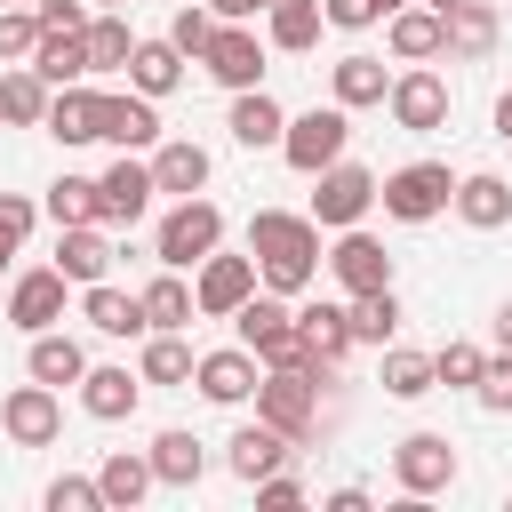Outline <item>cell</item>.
Returning <instances> with one entry per match:
<instances>
[{
  "instance_id": "d4e9b609",
  "label": "cell",
  "mask_w": 512,
  "mask_h": 512,
  "mask_svg": "<svg viewBox=\"0 0 512 512\" xmlns=\"http://www.w3.org/2000/svg\"><path fill=\"white\" fill-rule=\"evenodd\" d=\"M208 144H192V136H160L152 144V184L168 192V200H184V192H208Z\"/></svg>"
},
{
  "instance_id": "4dcf8cb0",
  "label": "cell",
  "mask_w": 512,
  "mask_h": 512,
  "mask_svg": "<svg viewBox=\"0 0 512 512\" xmlns=\"http://www.w3.org/2000/svg\"><path fill=\"white\" fill-rule=\"evenodd\" d=\"M128 88H136V96H152V104L184 88V56H176V40H168V32L128 48Z\"/></svg>"
},
{
  "instance_id": "2e32d148",
  "label": "cell",
  "mask_w": 512,
  "mask_h": 512,
  "mask_svg": "<svg viewBox=\"0 0 512 512\" xmlns=\"http://www.w3.org/2000/svg\"><path fill=\"white\" fill-rule=\"evenodd\" d=\"M96 200H104V232H112V224H144V208L160 200V184H152V160L120 152V160L96 176Z\"/></svg>"
},
{
  "instance_id": "7a4b0ae2",
  "label": "cell",
  "mask_w": 512,
  "mask_h": 512,
  "mask_svg": "<svg viewBox=\"0 0 512 512\" xmlns=\"http://www.w3.org/2000/svg\"><path fill=\"white\" fill-rule=\"evenodd\" d=\"M208 248H224V208H216L208 192H184V200L160 216V232H152V264H168V272H192Z\"/></svg>"
},
{
  "instance_id": "f1b7e54d",
  "label": "cell",
  "mask_w": 512,
  "mask_h": 512,
  "mask_svg": "<svg viewBox=\"0 0 512 512\" xmlns=\"http://www.w3.org/2000/svg\"><path fill=\"white\" fill-rule=\"evenodd\" d=\"M56 272H64L72 288L104 280V272H112V240H104V224H56Z\"/></svg>"
},
{
  "instance_id": "d590c367",
  "label": "cell",
  "mask_w": 512,
  "mask_h": 512,
  "mask_svg": "<svg viewBox=\"0 0 512 512\" xmlns=\"http://www.w3.org/2000/svg\"><path fill=\"white\" fill-rule=\"evenodd\" d=\"M344 312H352V344H376V352H384V344L400 336V320H408V312H400V288H368V296H344Z\"/></svg>"
},
{
  "instance_id": "74e56055",
  "label": "cell",
  "mask_w": 512,
  "mask_h": 512,
  "mask_svg": "<svg viewBox=\"0 0 512 512\" xmlns=\"http://www.w3.org/2000/svg\"><path fill=\"white\" fill-rule=\"evenodd\" d=\"M136 304H144V320H152V328H192V280H184V272H168V264L136 288Z\"/></svg>"
},
{
  "instance_id": "b9f144b4",
  "label": "cell",
  "mask_w": 512,
  "mask_h": 512,
  "mask_svg": "<svg viewBox=\"0 0 512 512\" xmlns=\"http://www.w3.org/2000/svg\"><path fill=\"white\" fill-rule=\"evenodd\" d=\"M480 368H488V352H480V344H464V336H448V344L432 352V384H448V392H472V384H480Z\"/></svg>"
},
{
  "instance_id": "83f0119b",
  "label": "cell",
  "mask_w": 512,
  "mask_h": 512,
  "mask_svg": "<svg viewBox=\"0 0 512 512\" xmlns=\"http://www.w3.org/2000/svg\"><path fill=\"white\" fill-rule=\"evenodd\" d=\"M440 24H448V56H456V64H480V56L496 48V32H504L496 0H448Z\"/></svg>"
},
{
  "instance_id": "bcb514c9",
  "label": "cell",
  "mask_w": 512,
  "mask_h": 512,
  "mask_svg": "<svg viewBox=\"0 0 512 512\" xmlns=\"http://www.w3.org/2000/svg\"><path fill=\"white\" fill-rule=\"evenodd\" d=\"M472 400H480L488 416H512V352H488V368H480Z\"/></svg>"
},
{
  "instance_id": "ffe728a7",
  "label": "cell",
  "mask_w": 512,
  "mask_h": 512,
  "mask_svg": "<svg viewBox=\"0 0 512 512\" xmlns=\"http://www.w3.org/2000/svg\"><path fill=\"white\" fill-rule=\"evenodd\" d=\"M288 456H296V440H288V432H272L264 416H256V424H240V432L224 440V472H232L240 488H248V480H264V472H280Z\"/></svg>"
},
{
  "instance_id": "db71d44e",
  "label": "cell",
  "mask_w": 512,
  "mask_h": 512,
  "mask_svg": "<svg viewBox=\"0 0 512 512\" xmlns=\"http://www.w3.org/2000/svg\"><path fill=\"white\" fill-rule=\"evenodd\" d=\"M488 336H496V352H512V296L496 304V320H488Z\"/></svg>"
},
{
  "instance_id": "4316f807",
  "label": "cell",
  "mask_w": 512,
  "mask_h": 512,
  "mask_svg": "<svg viewBox=\"0 0 512 512\" xmlns=\"http://www.w3.org/2000/svg\"><path fill=\"white\" fill-rule=\"evenodd\" d=\"M152 480L160 488H200V472H208V440L200 432H184V424H168V432H152Z\"/></svg>"
},
{
  "instance_id": "f546056e",
  "label": "cell",
  "mask_w": 512,
  "mask_h": 512,
  "mask_svg": "<svg viewBox=\"0 0 512 512\" xmlns=\"http://www.w3.org/2000/svg\"><path fill=\"white\" fill-rule=\"evenodd\" d=\"M96 488H104V512H136L160 480H152V456H144V448H112V456L96 464Z\"/></svg>"
},
{
  "instance_id": "603a6c76",
  "label": "cell",
  "mask_w": 512,
  "mask_h": 512,
  "mask_svg": "<svg viewBox=\"0 0 512 512\" xmlns=\"http://www.w3.org/2000/svg\"><path fill=\"white\" fill-rule=\"evenodd\" d=\"M384 88H392V72H384V56H368V48H352V56L328 64V104H344V112L384 104Z\"/></svg>"
},
{
  "instance_id": "7402d4cb",
  "label": "cell",
  "mask_w": 512,
  "mask_h": 512,
  "mask_svg": "<svg viewBox=\"0 0 512 512\" xmlns=\"http://www.w3.org/2000/svg\"><path fill=\"white\" fill-rule=\"evenodd\" d=\"M136 400H144V376L136 368H120V360H88V376H80V408L96 416V424H120V416H136Z\"/></svg>"
},
{
  "instance_id": "681fc988",
  "label": "cell",
  "mask_w": 512,
  "mask_h": 512,
  "mask_svg": "<svg viewBox=\"0 0 512 512\" xmlns=\"http://www.w3.org/2000/svg\"><path fill=\"white\" fill-rule=\"evenodd\" d=\"M248 488H256V504H264V512H288V504H304V480H296L288 464H280V472H264V480H248Z\"/></svg>"
},
{
  "instance_id": "30bf717a",
  "label": "cell",
  "mask_w": 512,
  "mask_h": 512,
  "mask_svg": "<svg viewBox=\"0 0 512 512\" xmlns=\"http://www.w3.org/2000/svg\"><path fill=\"white\" fill-rule=\"evenodd\" d=\"M320 264L336 272V288H344V296L392 288V256H384V240H376L368 224H344V232H336V248H320Z\"/></svg>"
},
{
  "instance_id": "f35d334b",
  "label": "cell",
  "mask_w": 512,
  "mask_h": 512,
  "mask_svg": "<svg viewBox=\"0 0 512 512\" xmlns=\"http://www.w3.org/2000/svg\"><path fill=\"white\" fill-rule=\"evenodd\" d=\"M128 48H136L128 8H96L88 16V72H128Z\"/></svg>"
},
{
  "instance_id": "9a60e30c",
  "label": "cell",
  "mask_w": 512,
  "mask_h": 512,
  "mask_svg": "<svg viewBox=\"0 0 512 512\" xmlns=\"http://www.w3.org/2000/svg\"><path fill=\"white\" fill-rule=\"evenodd\" d=\"M200 72L216 80V88H264V40L248 32V24H216V40L200 48Z\"/></svg>"
},
{
  "instance_id": "f5cc1de1",
  "label": "cell",
  "mask_w": 512,
  "mask_h": 512,
  "mask_svg": "<svg viewBox=\"0 0 512 512\" xmlns=\"http://www.w3.org/2000/svg\"><path fill=\"white\" fill-rule=\"evenodd\" d=\"M208 16H216V24H248L256 8H248V0H208Z\"/></svg>"
},
{
  "instance_id": "680465c9",
  "label": "cell",
  "mask_w": 512,
  "mask_h": 512,
  "mask_svg": "<svg viewBox=\"0 0 512 512\" xmlns=\"http://www.w3.org/2000/svg\"><path fill=\"white\" fill-rule=\"evenodd\" d=\"M0 8H32V0H0Z\"/></svg>"
},
{
  "instance_id": "f6af8a7d",
  "label": "cell",
  "mask_w": 512,
  "mask_h": 512,
  "mask_svg": "<svg viewBox=\"0 0 512 512\" xmlns=\"http://www.w3.org/2000/svg\"><path fill=\"white\" fill-rule=\"evenodd\" d=\"M40 504H48V512H104V488H96L88 472H56Z\"/></svg>"
},
{
  "instance_id": "277c9868",
  "label": "cell",
  "mask_w": 512,
  "mask_h": 512,
  "mask_svg": "<svg viewBox=\"0 0 512 512\" xmlns=\"http://www.w3.org/2000/svg\"><path fill=\"white\" fill-rule=\"evenodd\" d=\"M256 416L304 448V440L320 432V376H312V368H264V376H256Z\"/></svg>"
},
{
  "instance_id": "8d00e7d4",
  "label": "cell",
  "mask_w": 512,
  "mask_h": 512,
  "mask_svg": "<svg viewBox=\"0 0 512 512\" xmlns=\"http://www.w3.org/2000/svg\"><path fill=\"white\" fill-rule=\"evenodd\" d=\"M48 96H56V88H48L32 64H8V72H0V120H8V128H40V120H48Z\"/></svg>"
},
{
  "instance_id": "7dc6e473",
  "label": "cell",
  "mask_w": 512,
  "mask_h": 512,
  "mask_svg": "<svg viewBox=\"0 0 512 512\" xmlns=\"http://www.w3.org/2000/svg\"><path fill=\"white\" fill-rule=\"evenodd\" d=\"M32 40H40V16L32 8H0V64H24Z\"/></svg>"
},
{
  "instance_id": "6da1fadb",
  "label": "cell",
  "mask_w": 512,
  "mask_h": 512,
  "mask_svg": "<svg viewBox=\"0 0 512 512\" xmlns=\"http://www.w3.org/2000/svg\"><path fill=\"white\" fill-rule=\"evenodd\" d=\"M248 256H256V280L264 288L304 296L320 280V224L296 216V208H256L248 216Z\"/></svg>"
},
{
  "instance_id": "91938a15",
  "label": "cell",
  "mask_w": 512,
  "mask_h": 512,
  "mask_svg": "<svg viewBox=\"0 0 512 512\" xmlns=\"http://www.w3.org/2000/svg\"><path fill=\"white\" fill-rule=\"evenodd\" d=\"M432 8H448V0H432Z\"/></svg>"
},
{
  "instance_id": "ab89813d",
  "label": "cell",
  "mask_w": 512,
  "mask_h": 512,
  "mask_svg": "<svg viewBox=\"0 0 512 512\" xmlns=\"http://www.w3.org/2000/svg\"><path fill=\"white\" fill-rule=\"evenodd\" d=\"M48 224H104V200H96V176H56L48 200H40Z\"/></svg>"
},
{
  "instance_id": "ac0fdd59",
  "label": "cell",
  "mask_w": 512,
  "mask_h": 512,
  "mask_svg": "<svg viewBox=\"0 0 512 512\" xmlns=\"http://www.w3.org/2000/svg\"><path fill=\"white\" fill-rule=\"evenodd\" d=\"M296 336H304V352L320 368H344L352 360V312L336 296H296Z\"/></svg>"
},
{
  "instance_id": "d6986e66",
  "label": "cell",
  "mask_w": 512,
  "mask_h": 512,
  "mask_svg": "<svg viewBox=\"0 0 512 512\" xmlns=\"http://www.w3.org/2000/svg\"><path fill=\"white\" fill-rule=\"evenodd\" d=\"M80 320L96 328V336H112V344H136L152 320H144V304H136V288H112V280H88L80 288Z\"/></svg>"
},
{
  "instance_id": "7c38bea8",
  "label": "cell",
  "mask_w": 512,
  "mask_h": 512,
  "mask_svg": "<svg viewBox=\"0 0 512 512\" xmlns=\"http://www.w3.org/2000/svg\"><path fill=\"white\" fill-rule=\"evenodd\" d=\"M64 272L56 264H32V272H16L8 280V328L16 336H40V328H64Z\"/></svg>"
},
{
  "instance_id": "d6a6232c",
  "label": "cell",
  "mask_w": 512,
  "mask_h": 512,
  "mask_svg": "<svg viewBox=\"0 0 512 512\" xmlns=\"http://www.w3.org/2000/svg\"><path fill=\"white\" fill-rule=\"evenodd\" d=\"M24 64H32L48 88H72V80H88V32H40Z\"/></svg>"
},
{
  "instance_id": "f907efd6",
  "label": "cell",
  "mask_w": 512,
  "mask_h": 512,
  "mask_svg": "<svg viewBox=\"0 0 512 512\" xmlns=\"http://www.w3.org/2000/svg\"><path fill=\"white\" fill-rule=\"evenodd\" d=\"M320 16H328L336 32H368V24H376V8H368V0H320Z\"/></svg>"
},
{
  "instance_id": "cb8c5ba5",
  "label": "cell",
  "mask_w": 512,
  "mask_h": 512,
  "mask_svg": "<svg viewBox=\"0 0 512 512\" xmlns=\"http://www.w3.org/2000/svg\"><path fill=\"white\" fill-rule=\"evenodd\" d=\"M224 128H232V144H248V152H280L288 112H280V96H272V88H240V96H232V112H224Z\"/></svg>"
},
{
  "instance_id": "c3c4849f",
  "label": "cell",
  "mask_w": 512,
  "mask_h": 512,
  "mask_svg": "<svg viewBox=\"0 0 512 512\" xmlns=\"http://www.w3.org/2000/svg\"><path fill=\"white\" fill-rule=\"evenodd\" d=\"M32 16H40V32H88L96 0H32Z\"/></svg>"
},
{
  "instance_id": "8fae6325",
  "label": "cell",
  "mask_w": 512,
  "mask_h": 512,
  "mask_svg": "<svg viewBox=\"0 0 512 512\" xmlns=\"http://www.w3.org/2000/svg\"><path fill=\"white\" fill-rule=\"evenodd\" d=\"M96 144H112V152H152V144H160V104L136 96V88H120V96L96 88Z\"/></svg>"
},
{
  "instance_id": "5bb4252c",
  "label": "cell",
  "mask_w": 512,
  "mask_h": 512,
  "mask_svg": "<svg viewBox=\"0 0 512 512\" xmlns=\"http://www.w3.org/2000/svg\"><path fill=\"white\" fill-rule=\"evenodd\" d=\"M0 432H8L16 448H48V440L64 432V392H56V384H40V376H32V384H16V392L0 400Z\"/></svg>"
},
{
  "instance_id": "484cf974",
  "label": "cell",
  "mask_w": 512,
  "mask_h": 512,
  "mask_svg": "<svg viewBox=\"0 0 512 512\" xmlns=\"http://www.w3.org/2000/svg\"><path fill=\"white\" fill-rule=\"evenodd\" d=\"M24 376H40V384H80L88 376V344L80 336H64V328H40V336H24Z\"/></svg>"
},
{
  "instance_id": "816d5d0a",
  "label": "cell",
  "mask_w": 512,
  "mask_h": 512,
  "mask_svg": "<svg viewBox=\"0 0 512 512\" xmlns=\"http://www.w3.org/2000/svg\"><path fill=\"white\" fill-rule=\"evenodd\" d=\"M320 512H368V488H328Z\"/></svg>"
},
{
  "instance_id": "7bdbcfd3",
  "label": "cell",
  "mask_w": 512,
  "mask_h": 512,
  "mask_svg": "<svg viewBox=\"0 0 512 512\" xmlns=\"http://www.w3.org/2000/svg\"><path fill=\"white\" fill-rule=\"evenodd\" d=\"M168 40H176V56H184V64H200V48L216 40V16H208V0H184V8L168 16Z\"/></svg>"
},
{
  "instance_id": "e575fe53",
  "label": "cell",
  "mask_w": 512,
  "mask_h": 512,
  "mask_svg": "<svg viewBox=\"0 0 512 512\" xmlns=\"http://www.w3.org/2000/svg\"><path fill=\"white\" fill-rule=\"evenodd\" d=\"M56 144H96V88L88 80H72V88H56L48 96V120H40Z\"/></svg>"
},
{
  "instance_id": "11a10c76",
  "label": "cell",
  "mask_w": 512,
  "mask_h": 512,
  "mask_svg": "<svg viewBox=\"0 0 512 512\" xmlns=\"http://www.w3.org/2000/svg\"><path fill=\"white\" fill-rule=\"evenodd\" d=\"M496 136H504V144H512V88H504V96H496Z\"/></svg>"
},
{
  "instance_id": "3957f363",
  "label": "cell",
  "mask_w": 512,
  "mask_h": 512,
  "mask_svg": "<svg viewBox=\"0 0 512 512\" xmlns=\"http://www.w3.org/2000/svg\"><path fill=\"white\" fill-rule=\"evenodd\" d=\"M448 192H456V168H448V160H408V168L376 176V208H384L392 224H432V216H448Z\"/></svg>"
},
{
  "instance_id": "5b68a950",
  "label": "cell",
  "mask_w": 512,
  "mask_h": 512,
  "mask_svg": "<svg viewBox=\"0 0 512 512\" xmlns=\"http://www.w3.org/2000/svg\"><path fill=\"white\" fill-rule=\"evenodd\" d=\"M344 144H352V112L344 104H312V112H296L280 128V160L296 176H320L328 160H344Z\"/></svg>"
},
{
  "instance_id": "44dd1931",
  "label": "cell",
  "mask_w": 512,
  "mask_h": 512,
  "mask_svg": "<svg viewBox=\"0 0 512 512\" xmlns=\"http://www.w3.org/2000/svg\"><path fill=\"white\" fill-rule=\"evenodd\" d=\"M448 208H456L472 232H504V224H512V184H504L496 168H472V176H456Z\"/></svg>"
},
{
  "instance_id": "9c48e42d",
  "label": "cell",
  "mask_w": 512,
  "mask_h": 512,
  "mask_svg": "<svg viewBox=\"0 0 512 512\" xmlns=\"http://www.w3.org/2000/svg\"><path fill=\"white\" fill-rule=\"evenodd\" d=\"M256 288H264V280H256V256H224V248H208V256L192 264V312H200V320H232Z\"/></svg>"
},
{
  "instance_id": "60d3db41",
  "label": "cell",
  "mask_w": 512,
  "mask_h": 512,
  "mask_svg": "<svg viewBox=\"0 0 512 512\" xmlns=\"http://www.w3.org/2000/svg\"><path fill=\"white\" fill-rule=\"evenodd\" d=\"M384 392H392V400H424V392H440V384H432V352L384 344Z\"/></svg>"
},
{
  "instance_id": "e0dca14e",
  "label": "cell",
  "mask_w": 512,
  "mask_h": 512,
  "mask_svg": "<svg viewBox=\"0 0 512 512\" xmlns=\"http://www.w3.org/2000/svg\"><path fill=\"white\" fill-rule=\"evenodd\" d=\"M384 48H392V64H432V56H448V24H440V8H432V0L392 8V16H384Z\"/></svg>"
},
{
  "instance_id": "9f6ffc18",
  "label": "cell",
  "mask_w": 512,
  "mask_h": 512,
  "mask_svg": "<svg viewBox=\"0 0 512 512\" xmlns=\"http://www.w3.org/2000/svg\"><path fill=\"white\" fill-rule=\"evenodd\" d=\"M368 8H376V24H384V16H392V8H408V0H368Z\"/></svg>"
},
{
  "instance_id": "ba28073f",
  "label": "cell",
  "mask_w": 512,
  "mask_h": 512,
  "mask_svg": "<svg viewBox=\"0 0 512 512\" xmlns=\"http://www.w3.org/2000/svg\"><path fill=\"white\" fill-rule=\"evenodd\" d=\"M320 192H312V224L320 232H344V224H368V208H376V168H360V160H328L320 176H312Z\"/></svg>"
},
{
  "instance_id": "1f68e13d",
  "label": "cell",
  "mask_w": 512,
  "mask_h": 512,
  "mask_svg": "<svg viewBox=\"0 0 512 512\" xmlns=\"http://www.w3.org/2000/svg\"><path fill=\"white\" fill-rule=\"evenodd\" d=\"M320 32H328L320 0H272V8H264V48H280V56L320 48Z\"/></svg>"
},
{
  "instance_id": "8992f818",
  "label": "cell",
  "mask_w": 512,
  "mask_h": 512,
  "mask_svg": "<svg viewBox=\"0 0 512 512\" xmlns=\"http://www.w3.org/2000/svg\"><path fill=\"white\" fill-rule=\"evenodd\" d=\"M456 472H464V464H456V440H448V432H408V440H392V488H400V496H416V504H424V496H448Z\"/></svg>"
},
{
  "instance_id": "ee69618b",
  "label": "cell",
  "mask_w": 512,
  "mask_h": 512,
  "mask_svg": "<svg viewBox=\"0 0 512 512\" xmlns=\"http://www.w3.org/2000/svg\"><path fill=\"white\" fill-rule=\"evenodd\" d=\"M32 224H40V200H24V192H0V272H8V256L32 240Z\"/></svg>"
},
{
  "instance_id": "4fadbf2b",
  "label": "cell",
  "mask_w": 512,
  "mask_h": 512,
  "mask_svg": "<svg viewBox=\"0 0 512 512\" xmlns=\"http://www.w3.org/2000/svg\"><path fill=\"white\" fill-rule=\"evenodd\" d=\"M256 376H264V360H256L248 344H216V352L192 360V384H200V400H216V408H248V400H256Z\"/></svg>"
},
{
  "instance_id": "52a82bcc",
  "label": "cell",
  "mask_w": 512,
  "mask_h": 512,
  "mask_svg": "<svg viewBox=\"0 0 512 512\" xmlns=\"http://www.w3.org/2000/svg\"><path fill=\"white\" fill-rule=\"evenodd\" d=\"M384 112H392V128H408V136H440L448 112H456V96H448V80H440L432 64H408V72H392Z\"/></svg>"
},
{
  "instance_id": "836d02e7",
  "label": "cell",
  "mask_w": 512,
  "mask_h": 512,
  "mask_svg": "<svg viewBox=\"0 0 512 512\" xmlns=\"http://www.w3.org/2000/svg\"><path fill=\"white\" fill-rule=\"evenodd\" d=\"M192 344H184V328H144V352H136V376L144 384H192Z\"/></svg>"
},
{
  "instance_id": "6f0895ef",
  "label": "cell",
  "mask_w": 512,
  "mask_h": 512,
  "mask_svg": "<svg viewBox=\"0 0 512 512\" xmlns=\"http://www.w3.org/2000/svg\"><path fill=\"white\" fill-rule=\"evenodd\" d=\"M96 8H128V0H96Z\"/></svg>"
}]
</instances>
